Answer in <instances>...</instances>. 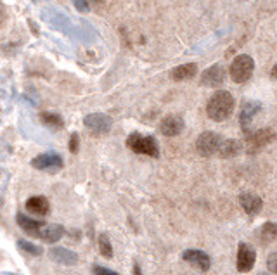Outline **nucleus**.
Returning a JSON list of instances; mask_svg holds the SVG:
<instances>
[{"label": "nucleus", "instance_id": "obj_1", "mask_svg": "<svg viewBox=\"0 0 277 275\" xmlns=\"http://www.w3.org/2000/svg\"><path fill=\"white\" fill-rule=\"evenodd\" d=\"M234 111V97L227 90H218L206 104V113L213 121H225Z\"/></svg>", "mask_w": 277, "mask_h": 275}, {"label": "nucleus", "instance_id": "obj_2", "mask_svg": "<svg viewBox=\"0 0 277 275\" xmlns=\"http://www.w3.org/2000/svg\"><path fill=\"white\" fill-rule=\"evenodd\" d=\"M243 133H244V147H246L249 154H255L260 149L267 147L275 139V133L270 128H260V130L255 132H251L248 128V130H243Z\"/></svg>", "mask_w": 277, "mask_h": 275}, {"label": "nucleus", "instance_id": "obj_3", "mask_svg": "<svg viewBox=\"0 0 277 275\" xmlns=\"http://www.w3.org/2000/svg\"><path fill=\"white\" fill-rule=\"evenodd\" d=\"M127 147L132 149L137 154H146L151 158H158L159 156V147L154 137H146L140 133H130L127 139Z\"/></svg>", "mask_w": 277, "mask_h": 275}, {"label": "nucleus", "instance_id": "obj_4", "mask_svg": "<svg viewBox=\"0 0 277 275\" xmlns=\"http://www.w3.org/2000/svg\"><path fill=\"white\" fill-rule=\"evenodd\" d=\"M253 69H255V62L253 59L248 56V54H239L234 61L231 62V78L236 83H244L251 78Z\"/></svg>", "mask_w": 277, "mask_h": 275}, {"label": "nucleus", "instance_id": "obj_5", "mask_svg": "<svg viewBox=\"0 0 277 275\" xmlns=\"http://www.w3.org/2000/svg\"><path fill=\"white\" fill-rule=\"evenodd\" d=\"M222 142V137L215 132H203L196 140V151L203 158H210V156L217 154L218 145Z\"/></svg>", "mask_w": 277, "mask_h": 275}, {"label": "nucleus", "instance_id": "obj_6", "mask_svg": "<svg viewBox=\"0 0 277 275\" xmlns=\"http://www.w3.org/2000/svg\"><path fill=\"white\" fill-rule=\"evenodd\" d=\"M83 125L94 135H106L113 127V120L108 115H103V113H92V115L85 116Z\"/></svg>", "mask_w": 277, "mask_h": 275}, {"label": "nucleus", "instance_id": "obj_7", "mask_svg": "<svg viewBox=\"0 0 277 275\" xmlns=\"http://www.w3.org/2000/svg\"><path fill=\"white\" fill-rule=\"evenodd\" d=\"M256 261V251L253 249V246L241 242L239 251H237V270L239 272H249L255 266Z\"/></svg>", "mask_w": 277, "mask_h": 275}, {"label": "nucleus", "instance_id": "obj_8", "mask_svg": "<svg viewBox=\"0 0 277 275\" xmlns=\"http://www.w3.org/2000/svg\"><path fill=\"white\" fill-rule=\"evenodd\" d=\"M31 166L44 171H57L62 168V159L61 156L54 154V152H45V154L37 156L31 161Z\"/></svg>", "mask_w": 277, "mask_h": 275}, {"label": "nucleus", "instance_id": "obj_9", "mask_svg": "<svg viewBox=\"0 0 277 275\" xmlns=\"http://www.w3.org/2000/svg\"><path fill=\"white\" fill-rule=\"evenodd\" d=\"M182 130H184V120L178 115L165 116L161 120V125H159V132L165 137H177L180 135Z\"/></svg>", "mask_w": 277, "mask_h": 275}, {"label": "nucleus", "instance_id": "obj_10", "mask_svg": "<svg viewBox=\"0 0 277 275\" xmlns=\"http://www.w3.org/2000/svg\"><path fill=\"white\" fill-rule=\"evenodd\" d=\"M64 234H66V230L62 225H57V223H42L40 229H38L37 237H40L42 241H45V242L54 244V242H57L59 239L64 237Z\"/></svg>", "mask_w": 277, "mask_h": 275}, {"label": "nucleus", "instance_id": "obj_11", "mask_svg": "<svg viewBox=\"0 0 277 275\" xmlns=\"http://www.w3.org/2000/svg\"><path fill=\"white\" fill-rule=\"evenodd\" d=\"M224 81H225V69L222 68L220 64H215V66H212V68H208L201 76V85H205V87L217 88V87H220Z\"/></svg>", "mask_w": 277, "mask_h": 275}, {"label": "nucleus", "instance_id": "obj_12", "mask_svg": "<svg viewBox=\"0 0 277 275\" xmlns=\"http://www.w3.org/2000/svg\"><path fill=\"white\" fill-rule=\"evenodd\" d=\"M239 204L248 215H251V217L258 215L263 208L262 199H260L256 194H251V192H243V194L239 196Z\"/></svg>", "mask_w": 277, "mask_h": 275}, {"label": "nucleus", "instance_id": "obj_13", "mask_svg": "<svg viewBox=\"0 0 277 275\" xmlns=\"http://www.w3.org/2000/svg\"><path fill=\"white\" fill-rule=\"evenodd\" d=\"M49 256L50 260L61 263V265H75V263H78V254L75 251L68 249V247H52L49 251Z\"/></svg>", "mask_w": 277, "mask_h": 275}, {"label": "nucleus", "instance_id": "obj_14", "mask_svg": "<svg viewBox=\"0 0 277 275\" xmlns=\"http://www.w3.org/2000/svg\"><path fill=\"white\" fill-rule=\"evenodd\" d=\"M182 258H184L186 261L193 263L194 266H198V268L203 270V272H206V270L210 268V265H212L208 254L203 253V251H200V249H187V251H184Z\"/></svg>", "mask_w": 277, "mask_h": 275}, {"label": "nucleus", "instance_id": "obj_15", "mask_svg": "<svg viewBox=\"0 0 277 275\" xmlns=\"http://www.w3.org/2000/svg\"><path fill=\"white\" fill-rule=\"evenodd\" d=\"M243 151V144L236 139H225L222 140L220 145H218V151L217 154L224 159H231V158H236L237 154H241Z\"/></svg>", "mask_w": 277, "mask_h": 275}, {"label": "nucleus", "instance_id": "obj_16", "mask_svg": "<svg viewBox=\"0 0 277 275\" xmlns=\"http://www.w3.org/2000/svg\"><path fill=\"white\" fill-rule=\"evenodd\" d=\"M260 111V104L258 102H253L248 101L243 104V109H241V115H239V123L243 127V130H248L249 125H251L253 118H255L256 113Z\"/></svg>", "mask_w": 277, "mask_h": 275}, {"label": "nucleus", "instance_id": "obj_17", "mask_svg": "<svg viewBox=\"0 0 277 275\" xmlns=\"http://www.w3.org/2000/svg\"><path fill=\"white\" fill-rule=\"evenodd\" d=\"M26 210L31 211L33 215H38V217H45L49 213L50 206H49V201L42 196H33L26 201Z\"/></svg>", "mask_w": 277, "mask_h": 275}, {"label": "nucleus", "instance_id": "obj_18", "mask_svg": "<svg viewBox=\"0 0 277 275\" xmlns=\"http://www.w3.org/2000/svg\"><path fill=\"white\" fill-rule=\"evenodd\" d=\"M198 73V66L194 62H187V64H180L171 71V80L175 81H182V80H189V78L196 76Z\"/></svg>", "mask_w": 277, "mask_h": 275}, {"label": "nucleus", "instance_id": "obj_19", "mask_svg": "<svg viewBox=\"0 0 277 275\" xmlns=\"http://www.w3.org/2000/svg\"><path fill=\"white\" fill-rule=\"evenodd\" d=\"M16 222H18V225L21 227L26 234L35 235V237L38 235V229H40V225L44 223V222H38V220H33V218L26 217V215H23V213L16 215Z\"/></svg>", "mask_w": 277, "mask_h": 275}, {"label": "nucleus", "instance_id": "obj_20", "mask_svg": "<svg viewBox=\"0 0 277 275\" xmlns=\"http://www.w3.org/2000/svg\"><path fill=\"white\" fill-rule=\"evenodd\" d=\"M258 237L262 244H270L272 241L277 239V225L272 222H267L265 225H262V229H260Z\"/></svg>", "mask_w": 277, "mask_h": 275}, {"label": "nucleus", "instance_id": "obj_21", "mask_svg": "<svg viewBox=\"0 0 277 275\" xmlns=\"http://www.w3.org/2000/svg\"><path fill=\"white\" fill-rule=\"evenodd\" d=\"M99 253L103 254L104 258H113V246L111 241H109L108 234H101L99 235Z\"/></svg>", "mask_w": 277, "mask_h": 275}, {"label": "nucleus", "instance_id": "obj_22", "mask_svg": "<svg viewBox=\"0 0 277 275\" xmlns=\"http://www.w3.org/2000/svg\"><path fill=\"white\" fill-rule=\"evenodd\" d=\"M42 123L47 125L50 128H61L62 127V120L59 115H54V113H42L40 115Z\"/></svg>", "mask_w": 277, "mask_h": 275}, {"label": "nucleus", "instance_id": "obj_23", "mask_svg": "<svg viewBox=\"0 0 277 275\" xmlns=\"http://www.w3.org/2000/svg\"><path fill=\"white\" fill-rule=\"evenodd\" d=\"M18 246L21 247V249L25 251V253L31 254V256H40V254L44 253V249H42L40 246H37V244H31V242L25 241V239H19V241H18Z\"/></svg>", "mask_w": 277, "mask_h": 275}, {"label": "nucleus", "instance_id": "obj_24", "mask_svg": "<svg viewBox=\"0 0 277 275\" xmlns=\"http://www.w3.org/2000/svg\"><path fill=\"white\" fill-rule=\"evenodd\" d=\"M267 268L270 270L272 273H277V251L270 253L267 256Z\"/></svg>", "mask_w": 277, "mask_h": 275}, {"label": "nucleus", "instance_id": "obj_25", "mask_svg": "<svg viewBox=\"0 0 277 275\" xmlns=\"http://www.w3.org/2000/svg\"><path fill=\"white\" fill-rule=\"evenodd\" d=\"M73 4H75V7L80 13H87V11H90V0H73Z\"/></svg>", "mask_w": 277, "mask_h": 275}, {"label": "nucleus", "instance_id": "obj_26", "mask_svg": "<svg viewBox=\"0 0 277 275\" xmlns=\"http://www.w3.org/2000/svg\"><path fill=\"white\" fill-rule=\"evenodd\" d=\"M78 145H80V137H78V133H73L69 137V151L78 152Z\"/></svg>", "mask_w": 277, "mask_h": 275}, {"label": "nucleus", "instance_id": "obj_27", "mask_svg": "<svg viewBox=\"0 0 277 275\" xmlns=\"http://www.w3.org/2000/svg\"><path fill=\"white\" fill-rule=\"evenodd\" d=\"M94 275H118V273L109 268H104V266H94Z\"/></svg>", "mask_w": 277, "mask_h": 275}, {"label": "nucleus", "instance_id": "obj_28", "mask_svg": "<svg viewBox=\"0 0 277 275\" xmlns=\"http://www.w3.org/2000/svg\"><path fill=\"white\" fill-rule=\"evenodd\" d=\"M6 16H7V13H6V6H4V4L0 2V25H2V23L6 21Z\"/></svg>", "mask_w": 277, "mask_h": 275}, {"label": "nucleus", "instance_id": "obj_29", "mask_svg": "<svg viewBox=\"0 0 277 275\" xmlns=\"http://www.w3.org/2000/svg\"><path fill=\"white\" fill-rule=\"evenodd\" d=\"M134 275H142V272H140L139 263H134Z\"/></svg>", "mask_w": 277, "mask_h": 275}, {"label": "nucleus", "instance_id": "obj_30", "mask_svg": "<svg viewBox=\"0 0 277 275\" xmlns=\"http://www.w3.org/2000/svg\"><path fill=\"white\" fill-rule=\"evenodd\" d=\"M270 76H272V78H275V80H277V62L274 64V68L270 69Z\"/></svg>", "mask_w": 277, "mask_h": 275}]
</instances>
